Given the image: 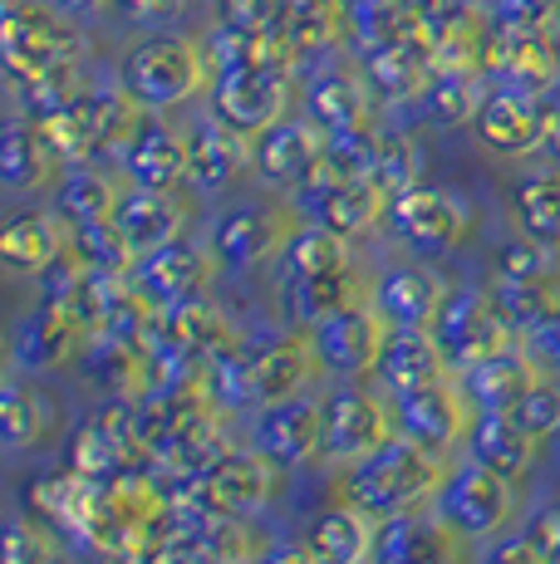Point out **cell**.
<instances>
[{
	"label": "cell",
	"instance_id": "1",
	"mask_svg": "<svg viewBox=\"0 0 560 564\" xmlns=\"http://www.w3.org/2000/svg\"><path fill=\"white\" fill-rule=\"evenodd\" d=\"M448 466L452 462L443 452H428L408 437H394L389 447H379L374 457L349 466L344 496H349V506L369 511L374 520L433 511L438 491H443V481H448Z\"/></svg>",
	"mask_w": 560,
	"mask_h": 564
},
{
	"label": "cell",
	"instance_id": "2",
	"mask_svg": "<svg viewBox=\"0 0 560 564\" xmlns=\"http://www.w3.org/2000/svg\"><path fill=\"white\" fill-rule=\"evenodd\" d=\"M286 295L290 310L305 324L325 319L340 305H354V265H349V236H335L325 226H305L290 236L286 251Z\"/></svg>",
	"mask_w": 560,
	"mask_h": 564
},
{
	"label": "cell",
	"instance_id": "3",
	"mask_svg": "<svg viewBox=\"0 0 560 564\" xmlns=\"http://www.w3.org/2000/svg\"><path fill=\"white\" fill-rule=\"evenodd\" d=\"M217 368L226 378L231 403L271 408V403L305 393L320 359L310 349V339H276V344H231L217 359Z\"/></svg>",
	"mask_w": 560,
	"mask_h": 564
},
{
	"label": "cell",
	"instance_id": "4",
	"mask_svg": "<svg viewBox=\"0 0 560 564\" xmlns=\"http://www.w3.org/2000/svg\"><path fill=\"white\" fill-rule=\"evenodd\" d=\"M516 511V481L502 471H492V466L462 457L448 466V481L443 491H438L433 501V516L448 520L457 535L467 540H497L506 530V520Z\"/></svg>",
	"mask_w": 560,
	"mask_h": 564
},
{
	"label": "cell",
	"instance_id": "5",
	"mask_svg": "<svg viewBox=\"0 0 560 564\" xmlns=\"http://www.w3.org/2000/svg\"><path fill=\"white\" fill-rule=\"evenodd\" d=\"M389 231L408 256L443 260L472 236V206L448 187H408L389 202Z\"/></svg>",
	"mask_w": 560,
	"mask_h": 564
},
{
	"label": "cell",
	"instance_id": "6",
	"mask_svg": "<svg viewBox=\"0 0 560 564\" xmlns=\"http://www.w3.org/2000/svg\"><path fill=\"white\" fill-rule=\"evenodd\" d=\"M433 339L452 373H472L477 364L516 349V329L502 319L492 295H472V290H457L443 300V314L433 319Z\"/></svg>",
	"mask_w": 560,
	"mask_h": 564
},
{
	"label": "cell",
	"instance_id": "7",
	"mask_svg": "<svg viewBox=\"0 0 560 564\" xmlns=\"http://www.w3.org/2000/svg\"><path fill=\"white\" fill-rule=\"evenodd\" d=\"M394 412H398V437L448 457V452L467 447L472 422H477L482 408L472 403L467 383H452L443 373L438 383H423V388H413V393H398Z\"/></svg>",
	"mask_w": 560,
	"mask_h": 564
},
{
	"label": "cell",
	"instance_id": "8",
	"mask_svg": "<svg viewBox=\"0 0 560 564\" xmlns=\"http://www.w3.org/2000/svg\"><path fill=\"white\" fill-rule=\"evenodd\" d=\"M202 89V54L197 45L177 35H153L143 40L123 59V94L148 108H172L187 104Z\"/></svg>",
	"mask_w": 560,
	"mask_h": 564
},
{
	"label": "cell",
	"instance_id": "9",
	"mask_svg": "<svg viewBox=\"0 0 560 564\" xmlns=\"http://www.w3.org/2000/svg\"><path fill=\"white\" fill-rule=\"evenodd\" d=\"M384 334H389V319L374 310V300L369 305L354 300V305H340L335 314L310 324V349L330 378H364L379 364Z\"/></svg>",
	"mask_w": 560,
	"mask_h": 564
},
{
	"label": "cell",
	"instance_id": "10",
	"mask_svg": "<svg viewBox=\"0 0 560 564\" xmlns=\"http://www.w3.org/2000/svg\"><path fill=\"white\" fill-rule=\"evenodd\" d=\"M394 437H398V412L379 393L340 383L325 398V457L354 466V462L374 457L379 447H389Z\"/></svg>",
	"mask_w": 560,
	"mask_h": 564
},
{
	"label": "cell",
	"instance_id": "11",
	"mask_svg": "<svg viewBox=\"0 0 560 564\" xmlns=\"http://www.w3.org/2000/svg\"><path fill=\"white\" fill-rule=\"evenodd\" d=\"M300 212L310 226H325L335 236H364L379 216H389V192H379L369 177H340L320 172L315 182L300 187Z\"/></svg>",
	"mask_w": 560,
	"mask_h": 564
},
{
	"label": "cell",
	"instance_id": "12",
	"mask_svg": "<svg viewBox=\"0 0 560 564\" xmlns=\"http://www.w3.org/2000/svg\"><path fill=\"white\" fill-rule=\"evenodd\" d=\"M280 466L261 452H217L192 471V496H197L207 511H226V516H246L271 496Z\"/></svg>",
	"mask_w": 560,
	"mask_h": 564
},
{
	"label": "cell",
	"instance_id": "13",
	"mask_svg": "<svg viewBox=\"0 0 560 564\" xmlns=\"http://www.w3.org/2000/svg\"><path fill=\"white\" fill-rule=\"evenodd\" d=\"M280 104H286V79L271 59L266 64H231L222 69L217 94H212V108L231 133L256 138L271 123H280Z\"/></svg>",
	"mask_w": 560,
	"mask_h": 564
},
{
	"label": "cell",
	"instance_id": "14",
	"mask_svg": "<svg viewBox=\"0 0 560 564\" xmlns=\"http://www.w3.org/2000/svg\"><path fill=\"white\" fill-rule=\"evenodd\" d=\"M472 545L477 540L457 535L433 511L394 516V520H379L374 564H472Z\"/></svg>",
	"mask_w": 560,
	"mask_h": 564
},
{
	"label": "cell",
	"instance_id": "15",
	"mask_svg": "<svg viewBox=\"0 0 560 564\" xmlns=\"http://www.w3.org/2000/svg\"><path fill=\"white\" fill-rule=\"evenodd\" d=\"M74 290L60 300H50L45 310H35L25 324H20L15 334V359L30 368V373H45V368H60L69 364L74 354H79L84 334L94 329V319H99V310H84L74 305Z\"/></svg>",
	"mask_w": 560,
	"mask_h": 564
},
{
	"label": "cell",
	"instance_id": "16",
	"mask_svg": "<svg viewBox=\"0 0 560 564\" xmlns=\"http://www.w3.org/2000/svg\"><path fill=\"white\" fill-rule=\"evenodd\" d=\"M472 128H477V143L487 153L531 158L546 143V133H551V108H541L536 94H526V89H502L477 104Z\"/></svg>",
	"mask_w": 560,
	"mask_h": 564
},
{
	"label": "cell",
	"instance_id": "17",
	"mask_svg": "<svg viewBox=\"0 0 560 564\" xmlns=\"http://www.w3.org/2000/svg\"><path fill=\"white\" fill-rule=\"evenodd\" d=\"M256 452L276 466H305L325 452V403L295 393L256 412Z\"/></svg>",
	"mask_w": 560,
	"mask_h": 564
},
{
	"label": "cell",
	"instance_id": "18",
	"mask_svg": "<svg viewBox=\"0 0 560 564\" xmlns=\"http://www.w3.org/2000/svg\"><path fill=\"white\" fill-rule=\"evenodd\" d=\"M325 138L310 123H271L266 133H256L251 143V167L271 187H305L325 172Z\"/></svg>",
	"mask_w": 560,
	"mask_h": 564
},
{
	"label": "cell",
	"instance_id": "19",
	"mask_svg": "<svg viewBox=\"0 0 560 564\" xmlns=\"http://www.w3.org/2000/svg\"><path fill=\"white\" fill-rule=\"evenodd\" d=\"M212 270H217V256H212V246H192V241H172L163 251L143 256L138 260V280H143V295L158 300V305H192V300H202V290L212 285Z\"/></svg>",
	"mask_w": 560,
	"mask_h": 564
},
{
	"label": "cell",
	"instance_id": "20",
	"mask_svg": "<svg viewBox=\"0 0 560 564\" xmlns=\"http://www.w3.org/2000/svg\"><path fill=\"white\" fill-rule=\"evenodd\" d=\"M109 236L123 256L143 260L153 251H163L182 236V206L168 197V192H148L133 187L128 197H118V212L109 221Z\"/></svg>",
	"mask_w": 560,
	"mask_h": 564
},
{
	"label": "cell",
	"instance_id": "21",
	"mask_svg": "<svg viewBox=\"0 0 560 564\" xmlns=\"http://www.w3.org/2000/svg\"><path fill=\"white\" fill-rule=\"evenodd\" d=\"M207 246H212V256H217V265L251 270V265H261L266 256L286 251L290 236H286V226H280V216L266 212V206H231V212H222L217 221H212Z\"/></svg>",
	"mask_w": 560,
	"mask_h": 564
},
{
	"label": "cell",
	"instance_id": "22",
	"mask_svg": "<svg viewBox=\"0 0 560 564\" xmlns=\"http://www.w3.org/2000/svg\"><path fill=\"white\" fill-rule=\"evenodd\" d=\"M448 373V359L438 349L433 329H398L389 324L384 334V349H379V364H374V378H379L384 393H413L423 383H438Z\"/></svg>",
	"mask_w": 560,
	"mask_h": 564
},
{
	"label": "cell",
	"instance_id": "23",
	"mask_svg": "<svg viewBox=\"0 0 560 564\" xmlns=\"http://www.w3.org/2000/svg\"><path fill=\"white\" fill-rule=\"evenodd\" d=\"M443 300H448L443 280L428 265L384 270L379 285H374V310L398 329H433V319L443 314Z\"/></svg>",
	"mask_w": 560,
	"mask_h": 564
},
{
	"label": "cell",
	"instance_id": "24",
	"mask_svg": "<svg viewBox=\"0 0 560 564\" xmlns=\"http://www.w3.org/2000/svg\"><path fill=\"white\" fill-rule=\"evenodd\" d=\"M487 295L516 329V339H536L560 319V265L541 270V275H497Z\"/></svg>",
	"mask_w": 560,
	"mask_h": 564
},
{
	"label": "cell",
	"instance_id": "25",
	"mask_svg": "<svg viewBox=\"0 0 560 564\" xmlns=\"http://www.w3.org/2000/svg\"><path fill=\"white\" fill-rule=\"evenodd\" d=\"M143 452V427L123 408H109L74 437V471L79 476H114Z\"/></svg>",
	"mask_w": 560,
	"mask_h": 564
},
{
	"label": "cell",
	"instance_id": "26",
	"mask_svg": "<svg viewBox=\"0 0 560 564\" xmlns=\"http://www.w3.org/2000/svg\"><path fill=\"white\" fill-rule=\"evenodd\" d=\"M123 172L133 187L148 192H172L177 182L192 177L187 138H177L172 128H138L123 148Z\"/></svg>",
	"mask_w": 560,
	"mask_h": 564
},
{
	"label": "cell",
	"instance_id": "27",
	"mask_svg": "<svg viewBox=\"0 0 560 564\" xmlns=\"http://www.w3.org/2000/svg\"><path fill=\"white\" fill-rule=\"evenodd\" d=\"M60 427V403L35 378H10L0 393V442L6 452H30Z\"/></svg>",
	"mask_w": 560,
	"mask_h": 564
},
{
	"label": "cell",
	"instance_id": "28",
	"mask_svg": "<svg viewBox=\"0 0 560 564\" xmlns=\"http://www.w3.org/2000/svg\"><path fill=\"white\" fill-rule=\"evenodd\" d=\"M374 516L359 506H330L325 516H315L305 535V550L320 564H374Z\"/></svg>",
	"mask_w": 560,
	"mask_h": 564
},
{
	"label": "cell",
	"instance_id": "29",
	"mask_svg": "<svg viewBox=\"0 0 560 564\" xmlns=\"http://www.w3.org/2000/svg\"><path fill=\"white\" fill-rule=\"evenodd\" d=\"M467 457L492 466V471H502V476H511V481H521L536 462V437H526L506 412H477L472 437H467Z\"/></svg>",
	"mask_w": 560,
	"mask_h": 564
},
{
	"label": "cell",
	"instance_id": "30",
	"mask_svg": "<svg viewBox=\"0 0 560 564\" xmlns=\"http://www.w3.org/2000/svg\"><path fill=\"white\" fill-rule=\"evenodd\" d=\"M511 221L526 241L560 251V172H531L511 187Z\"/></svg>",
	"mask_w": 560,
	"mask_h": 564
},
{
	"label": "cell",
	"instance_id": "31",
	"mask_svg": "<svg viewBox=\"0 0 560 564\" xmlns=\"http://www.w3.org/2000/svg\"><path fill=\"white\" fill-rule=\"evenodd\" d=\"M536 378H546L541 364H531L521 349H506V354H497V359L477 364L472 373H462V383H467L472 403H477L482 412H506L526 388L536 383Z\"/></svg>",
	"mask_w": 560,
	"mask_h": 564
},
{
	"label": "cell",
	"instance_id": "32",
	"mask_svg": "<svg viewBox=\"0 0 560 564\" xmlns=\"http://www.w3.org/2000/svg\"><path fill=\"white\" fill-rule=\"evenodd\" d=\"M0 260H6L15 275H45L50 265L60 260V231L50 216L40 212H25L6 226L0 236Z\"/></svg>",
	"mask_w": 560,
	"mask_h": 564
},
{
	"label": "cell",
	"instance_id": "33",
	"mask_svg": "<svg viewBox=\"0 0 560 564\" xmlns=\"http://www.w3.org/2000/svg\"><path fill=\"white\" fill-rule=\"evenodd\" d=\"M236 138H241V133H231L222 118H217V123H207V128H197V133L187 138L192 182H197L207 197H217L222 187H231L236 167H241V148H236Z\"/></svg>",
	"mask_w": 560,
	"mask_h": 564
},
{
	"label": "cell",
	"instance_id": "34",
	"mask_svg": "<svg viewBox=\"0 0 560 564\" xmlns=\"http://www.w3.org/2000/svg\"><path fill=\"white\" fill-rule=\"evenodd\" d=\"M55 212L79 231H109L114 212H118V192L114 182H104L99 172H74V177L60 182Z\"/></svg>",
	"mask_w": 560,
	"mask_h": 564
},
{
	"label": "cell",
	"instance_id": "35",
	"mask_svg": "<svg viewBox=\"0 0 560 564\" xmlns=\"http://www.w3.org/2000/svg\"><path fill=\"white\" fill-rule=\"evenodd\" d=\"M6 182L15 192H35L45 182V133L25 123H10L6 133Z\"/></svg>",
	"mask_w": 560,
	"mask_h": 564
},
{
	"label": "cell",
	"instance_id": "36",
	"mask_svg": "<svg viewBox=\"0 0 560 564\" xmlns=\"http://www.w3.org/2000/svg\"><path fill=\"white\" fill-rule=\"evenodd\" d=\"M506 417H511L516 427H521L526 437H536V442L556 437L560 432V388L546 383V378H536V383L526 388L511 408H506Z\"/></svg>",
	"mask_w": 560,
	"mask_h": 564
},
{
	"label": "cell",
	"instance_id": "37",
	"mask_svg": "<svg viewBox=\"0 0 560 564\" xmlns=\"http://www.w3.org/2000/svg\"><path fill=\"white\" fill-rule=\"evenodd\" d=\"M310 118H315L320 128H330V133H340V128H354L359 123V89L344 79H325L310 89Z\"/></svg>",
	"mask_w": 560,
	"mask_h": 564
},
{
	"label": "cell",
	"instance_id": "38",
	"mask_svg": "<svg viewBox=\"0 0 560 564\" xmlns=\"http://www.w3.org/2000/svg\"><path fill=\"white\" fill-rule=\"evenodd\" d=\"M6 564H60V555H55L45 530L15 516L6 525Z\"/></svg>",
	"mask_w": 560,
	"mask_h": 564
},
{
	"label": "cell",
	"instance_id": "39",
	"mask_svg": "<svg viewBox=\"0 0 560 564\" xmlns=\"http://www.w3.org/2000/svg\"><path fill=\"white\" fill-rule=\"evenodd\" d=\"M280 25H286V0H231V30L271 35Z\"/></svg>",
	"mask_w": 560,
	"mask_h": 564
},
{
	"label": "cell",
	"instance_id": "40",
	"mask_svg": "<svg viewBox=\"0 0 560 564\" xmlns=\"http://www.w3.org/2000/svg\"><path fill=\"white\" fill-rule=\"evenodd\" d=\"M546 560H551V555H546V545L531 535V530H526V535L506 540V545H502V550H497V555H492L487 564H546Z\"/></svg>",
	"mask_w": 560,
	"mask_h": 564
},
{
	"label": "cell",
	"instance_id": "41",
	"mask_svg": "<svg viewBox=\"0 0 560 564\" xmlns=\"http://www.w3.org/2000/svg\"><path fill=\"white\" fill-rule=\"evenodd\" d=\"M531 349H536V364L546 368V378H551V373L560 378V319H556L546 334H536V339H531Z\"/></svg>",
	"mask_w": 560,
	"mask_h": 564
},
{
	"label": "cell",
	"instance_id": "42",
	"mask_svg": "<svg viewBox=\"0 0 560 564\" xmlns=\"http://www.w3.org/2000/svg\"><path fill=\"white\" fill-rule=\"evenodd\" d=\"M531 535L546 545V555L560 560V506H556V511H546L541 520H536V525H531Z\"/></svg>",
	"mask_w": 560,
	"mask_h": 564
},
{
	"label": "cell",
	"instance_id": "43",
	"mask_svg": "<svg viewBox=\"0 0 560 564\" xmlns=\"http://www.w3.org/2000/svg\"><path fill=\"white\" fill-rule=\"evenodd\" d=\"M123 6L133 10V15H163V10H172L177 0H123Z\"/></svg>",
	"mask_w": 560,
	"mask_h": 564
},
{
	"label": "cell",
	"instance_id": "44",
	"mask_svg": "<svg viewBox=\"0 0 560 564\" xmlns=\"http://www.w3.org/2000/svg\"><path fill=\"white\" fill-rule=\"evenodd\" d=\"M261 564H320L310 550H286V555H271V560H261Z\"/></svg>",
	"mask_w": 560,
	"mask_h": 564
},
{
	"label": "cell",
	"instance_id": "45",
	"mask_svg": "<svg viewBox=\"0 0 560 564\" xmlns=\"http://www.w3.org/2000/svg\"><path fill=\"white\" fill-rule=\"evenodd\" d=\"M546 148H551V153L560 158V104L551 108V133H546Z\"/></svg>",
	"mask_w": 560,
	"mask_h": 564
}]
</instances>
